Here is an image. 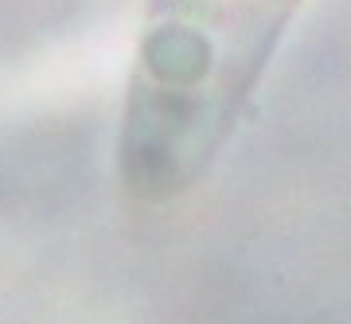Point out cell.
<instances>
[{
	"mask_svg": "<svg viewBox=\"0 0 351 324\" xmlns=\"http://www.w3.org/2000/svg\"><path fill=\"white\" fill-rule=\"evenodd\" d=\"M292 0H160L148 47L156 78L148 102H172V125H215V110L242 90L265 39Z\"/></svg>",
	"mask_w": 351,
	"mask_h": 324,
	"instance_id": "cell-1",
	"label": "cell"
}]
</instances>
